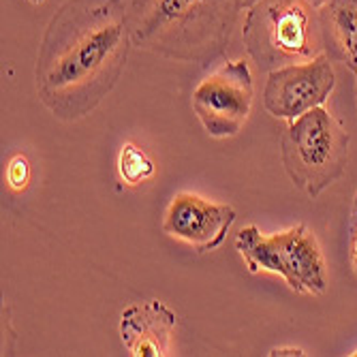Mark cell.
Segmentation results:
<instances>
[{
    "label": "cell",
    "instance_id": "6da1fadb",
    "mask_svg": "<svg viewBox=\"0 0 357 357\" xmlns=\"http://www.w3.org/2000/svg\"><path fill=\"white\" fill-rule=\"evenodd\" d=\"M131 45L120 0H67L39 47L41 103L60 120L88 116L114 90Z\"/></svg>",
    "mask_w": 357,
    "mask_h": 357
},
{
    "label": "cell",
    "instance_id": "7a4b0ae2",
    "mask_svg": "<svg viewBox=\"0 0 357 357\" xmlns=\"http://www.w3.org/2000/svg\"><path fill=\"white\" fill-rule=\"evenodd\" d=\"M133 47L178 62H210L234 39L244 0H120Z\"/></svg>",
    "mask_w": 357,
    "mask_h": 357
},
{
    "label": "cell",
    "instance_id": "3957f363",
    "mask_svg": "<svg viewBox=\"0 0 357 357\" xmlns=\"http://www.w3.org/2000/svg\"><path fill=\"white\" fill-rule=\"evenodd\" d=\"M349 133L323 105L289 120L280 135L282 167L310 199L336 184L349 165Z\"/></svg>",
    "mask_w": 357,
    "mask_h": 357
},
{
    "label": "cell",
    "instance_id": "277c9868",
    "mask_svg": "<svg viewBox=\"0 0 357 357\" xmlns=\"http://www.w3.org/2000/svg\"><path fill=\"white\" fill-rule=\"evenodd\" d=\"M308 0H255L246 7L244 45L264 69L308 62L323 54L319 13Z\"/></svg>",
    "mask_w": 357,
    "mask_h": 357
},
{
    "label": "cell",
    "instance_id": "5b68a950",
    "mask_svg": "<svg viewBox=\"0 0 357 357\" xmlns=\"http://www.w3.org/2000/svg\"><path fill=\"white\" fill-rule=\"evenodd\" d=\"M255 101L252 71L246 60H227L192 90V112L206 133L216 139L238 135Z\"/></svg>",
    "mask_w": 357,
    "mask_h": 357
},
{
    "label": "cell",
    "instance_id": "8992f818",
    "mask_svg": "<svg viewBox=\"0 0 357 357\" xmlns=\"http://www.w3.org/2000/svg\"><path fill=\"white\" fill-rule=\"evenodd\" d=\"M330 60L323 52L308 62L270 71L264 90L266 112L289 122L326 103L336 86V73Z\"/></svg>",
    "mask_w": 357,
    "mask_h": 357
},
{
    "label": "cell",
    "instance_id": "52a82bcc",
    "mask_svg": "<svg viewBox=\"0 0 357 357\" xmlns=\"http://www.w3.org/2000/svg\"><path fill=\"white\" fill-rule=\"evenodd\" d=\"M234 222L231 206L212 204L195 192H178L165 210L163 231L197 252H210L225 242Z\"/></svg>",
    "mask_w": 357,
    "mask_h": 357
},
{
    "label": "cell",
    "instance_id": "ba28073f",
    "mask_svg": "<svg viewBox=\"0 0 357 357\" xmlns=\"http://www.w3.org/2000/svg\"><path fill=\"white\" fill-rule=\"evenodd\" d=\"M282 264L287 268V284L296 294L306 296H321L328 289V274H326V259H323L321 246L310 231V227L298 222L289 229L272 236Z\"/></svg>",
    "mask_w": 357,
    "mask_h": 357
},
{
    "label": "cell",
    "instance_id": "9c48e42d",
    "mask_svg": "<svg viewBox=\"0 0 357 357\" xmlns=\"http://www.w3.org/2000/svg\"><path fill=\"white\" fill-rule=\"evenodd\" d=\"M178 326L176 312L160 300L126 306L120 314V338L135 357H160L169 353Z\"/></svg>",
    "mask_w": 357,
    "mask_h": 357
},
{
    "label": "cell",
    "instance_id": "30bf717a",
    "mask_svg": "<svg viewBox=\"0 0 357 357\" xmlns=\"http://www.w3.org/2000/svg\"><path fill=\"white\" fill-rule=\"evenodd\" d=\"M323 50L357 71V0H330L319 9Z\"/></svg>",
    "mask_w": 357,
    "mask_h": 357
},
{
    "label": "cell",
    "instance_id": "8fae6325",
    "mask_svg": "<svg viewBox=\"0 0 357 357\" xmlns=\"http://www.w3.org/2000/svg\"><path fill=\"white\" fill-rule=\"evenodd\" d=\"M236 250L244 257L250 274L268 272L287 280V268L272 236H264L255 225H248L236 238Z\"/></svg>",
    "mask_w": 357,
    "mask_h": 357
},
{
    "label": "cell",
    "instance_id": "7c38bea8",
    "mask_svg": "<svg viewBox=\"0 0 357 357\" xmlns=\"http://www.w3.org/2000/svg\"><path fill=\"white\" fill-rule=\"evenodd\" d=\"M156 167L154 160L148 156L146 150L137 148L135 144H124L118 154V174L122 182L128 186H137L142 182H148L154 176Z\"/></svg>",
    "mask_w": 357,
    "mask_h": 357
},
{
    "label": "cell",
    "instance_id": "4fadbf2b",
    "mask_svg": "<svg viewBox=\"0 0 357 357\" xmlns=\"http://www.w3.org/2000/svg\"><path fill=\"white\" fill-rule=\"evenodd\" d=\"M7 182L13 190H24L30 182V165L26 156L17 154L9 160V167H7Z\"/></svg>",
    "mask_w": 357,
    "mask_h": 357
},
{
    "label": "cell",
    "instance_id": "5bb4252c",
    "mask_svg": "<svg viewBox=\"0 0 357 357\" xmlns=\"http://www.w3.org/2000/svg\"><path fill=\"white\" fill-rule=\"evenodd\" d=\"M349 264L357 274V192L351 208V222H349Z\"/></svg>",
    "mask_w": 357,
    "mask_h": 357
},
{
    "label": "cell",
    "instance_id": "9a60e30c",
    "mask_svg": "<svg viewBox=\"0 0 357 357\" xmlns=\"http://www.w3.org/2000/svg\"><path fill=\"white\" fill-rule=\"evenodd\" d=\"M268 355L270 357H291V355L300 357V355H306V353L302 349H298V347H284V349H272Z\"/></svg>",
    "mask_w": 357,
    "mask_h": 357
},
{
    "label": "cell",
    "instance_id": "2e32d148",
    "mask_svg": "<svg viewBox=\"0 0 357 357\" xmlns=\"http://www.w3.org/2000/svg\"><path fill=\"white\" fill-rule=\"evenodd\" d=\"M308 3H310L314 9H321V7H326V5L330 3V0H308Z\"/></svg>",
    "mask_w": 357,
    "mask_h": 357
},
{
    "label": "cell",
    "instance_id": "e0dca14e",
    "mask_svg": "<svg viewBox=\"0 0 357 357\" xmlns=\"http://www.w3.org/2000/svg\"><path fill=\"white\" fill-rule=\"evenodd\" d=\"M355 73V101H357V71H353Z\"/></svg>",
    "mask_w": 357,
    "mask_h": 357
},
{
    "label": "cell",
    "instance_id": "ac0fdd59",
    "mask_svg": "<svg viewBox=\"0 0 357 357\" xmlns=\"http://www.w3.org/2000/svg\"><path fill=\"white\" fill-rule=\"evenodd\" d=\"M252 3H255V0H244V9H246V7H250Z\"/></svg>",
    "mask_w": 357,
    "mask_h": 357
},
{
    "label": "cell",
    "instance_id": "d6986e66",
    "mask_svg": "<svg viewBox=\"0 0 357 357\" xmlns=\"http://www.w3.org/2000/svg\"><path fill=\"white\" fill-rule=\"evenodd\" d=\"M30 3H35V5H41V3H43V0H30Z\"/></svg>",
    "mask_w": 357,
    "mask_h": 357
},
{
    "label": "cell",
    "instance_id": "ffe728a7",
    "mask_svg": "<svg viewBox=\"0 0 357 357\" xmlns=\"http://www.w3.org/2000/svg\"><path fill=\"white\" fill-rule=\"evenodd\" d=\"M353 357H357V351H355V353H353Z\"/></svg>",
    "mask_w": 357,
    "mask_h": 357
}]
</instances>
